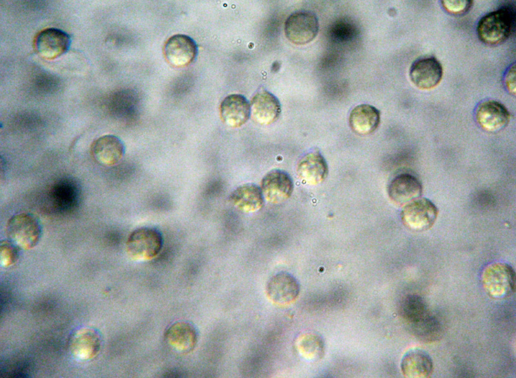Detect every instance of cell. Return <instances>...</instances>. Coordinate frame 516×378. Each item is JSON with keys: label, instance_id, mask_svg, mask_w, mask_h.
Wrapping results in <instances>:
<instances>
[{"label": "cell", "instance_id": "d6986e66", "mask_svg": "<svg viewBox=\"0 0 516 378\" xmlns=\"http://www.w3.org/2000/svg\"><path fill=\"white\" fill-rule=\"evenodd\" d=\"M297 172L299 177L305 183L317 185L323 182L327 176V164L319 151H312L300 159Z\"/></svg>", "mask_w": 516, "mask_h": 378}, {"label": "cell", "instance_id": "5b68a950", "mask_svg": "<svg viewBox=\"0 0 516 378\" xmlns=\"http://www.w3.org/2000/svg\"><path fill=\"white\" fill-rule=\"evenodd\" d=\"M317 16L310 11H297L290 14L284 25V32L288 40L293 44L302 45L309 43L319 32Z\"/></svg>", "mask_w": 516, "mask_h": 378}, {"label": "cell", "instance_id": "9c48e42d", "mask_svg": "<svg viewBox=\"0 0 516 378\" xmlns=\"http://www.w3.org/2000/svg\"><path fill=\"white\" fill-rule=\"evenodd\" d=\"M164 337L172 350L181 354H187L196 346L198 332L191 322L184 320L176 321L166 328Z\"/></svg>", "mask_w": 516, "mask_h": 378}, {"label": "cell", "instance_id": "484cf974", "mask_svg": "<svg viewBox=\"0 0 516 378\" xmlns=\"http://www.w3.org/2000/svg\"><path fill=\"white\" fill-rule=\"evenodd\" d=\"M443 8L451 14H462L471 7V0H444L441 1Z\"/></svg>", "mask_w": 516, "mask_h": 378}, {"label": "cell", "instance_id": "52a82bcc", "mask_svg": "<svg viewBox=\"0 0 516 378\" xmlns=\"http://www.w3.org/2000/svg\"><path fill=\"white\" fill-rule=\"evenodd\" d=\"M164 54L166 60L171 65L183 67L191 64L196 58L197 45L190 36L175 34L166 42Z\"/></svg>", "mask_w": 516, "mask_h": 378}, {"label": "cell", "instance_id": "ba28073f", "mask_svg": "<svg viewBox=\"0 0 516 378\" xmlns=\"http://www.w3.org/2000/svg\"><path fill=\"white\" fill-rule=\"evenodd\" d=\"M101 344V336L96 330L84 327L72 333L68 341V348L76 359L89 360L98 355Z\"/></svg>", "mask_w": 516, "mask_h": 378}, {"label": "cell", "instance_id": "3957f363", "mask_svg": "<svg viewBox=\"0 0 516 378\" xmlns=\"http://www.w3.org/2000/svg\"><path fill=\"white\" fill-rule=\"evenodd\" d=\"M6 234L19 249H30L39 243L42 227L38 219L30 213L13 215L7 222Z\"/></svg>", "mask_w": 516, "mask_h": 378}, {"label": "cell", "instance_id": "8992f818", "mask_svg": "<svg viewBox=\"0 0 516 378\" xmlns=\"http://www.w3.org/2000/svg\"><path fill=\"white\" fill-rule=\"evenodd\" d=\"M438 211L426 198H418L405 205L401 220L408 229L420 232L429 229L435 223Z\"/></svg>", "mask_w": 516, "mask_h": 378}, {"label": "cell", "instance_id": "e0dca14e", "mask_svg": "<svg viewBox=\"0 0 516 378\" xmlns=\"http://www.w3.org/2000/svg\"><path fill=\"white\" fill-rule=\"evenodd\" d=\"M220 116L228 126L240 127L250 116V104L242 95H229L220 104Z\"/></svg>", "mask_w": 516, "mask_h": 378}, {"label": "cell", "instance_id": "6da1fadb", "mask_svg": "<svg viewBox=\"0 0 516 378\" xmlns=\"http://www.w3.org/2000/svg\"><path fill=\"white\" fill-rule=\"evenodd\" d=\"M515 27V10L508 6L491 12L480 19L477 25L480 40L488 45H497L512 34Z\"/></svg>", "mask_w": 516, "mask_h": 378}, {"label": "cell", "instance_id": "30bf717a", "mask_svg": "<svg viewBox=\"0 0 516 378\" xmlns=\"http://www.w3.org/2000/svg\"><path fill=\"white\" fill-rule=\"evenodd\" d=\"M71 38L65 32L54 28H46L36 36L35 46L43 58L52 60L56 58L69 49Z\"/></svg>", "mask_w": 516, "mask_h": 378}, {"label": "cell", "instance_id": "44dd1931", "mask_svg": "<svg viewBox=\"0 0 516 378\" xmlns=\"http://www.w3.org/2000/svg\"><path fill=\"white\" fill-rule=\"evenodd\" d=\"M229 200L235 207L244 212L258 211L264 203L261 188L254 184L237 187L231 192Z\"/></svg>", "mask_w": 516, "mask_h": 378}, {"label": "cell", "instance_id": "4fadbf2b", "mask_svg": "<svg viewBox=\"0 0 516 378\" xmlns=\"http://www.w3.org/2000/svg\"><path fill=\"white\" fill-rule=\"evenodd\" d=\"M260 188L264 199L279 203L290 197L294 186L291 177L286 171L273 170L263 177Z\"/></svg>", "mask_w": 516, "mask_h": 378}, {"label": "cell", "instance_id": "d4e9b609", "mask_svg": "<svg viewBox=\"0 0 516 378\" xmlns=\"http://www.w3.org/2000/svg\"><path fill=\"white\" fill-rule=\"evenodd\" d=\"M19 247L12 241H3L0 245V262L4 267H8L17 262L19 256Z\"/></svg>", "mask_w": 516, "mask_h": 378}, {"label": "cell", "instance_id": "5bb4252c", "mask_svg": "<svg viewBox=\"0 0 516 378\" xmlns=\"http://www.w3.org/2000/svg\"><path fill=\"white\" fill-rule=\"evenodd\" d=\"M510 115L502 103L490 100L480 103L475 111V119L479 126L488 132H497L508 123Z\"/></svg>", "mask_w": 516, "mask_h": 378}, {"label": "cell", "instance_id": "2e32d148", "mask_svg": "<svg viewBox=\"0 0 516 378\" xmlns=\"http://www.w3.org/2000/svg\"><path fill=\"white\" fill-rule=\"evenodd\" d=\"M281 113V104L272 93L266 90L259 91L252 98L250 103V116L261 125L275 122Z\"/></svg>", "mask_w": 516, "mask_h": 378}, {"label": "cell", "instance_id": "ffe728a7", "mask_svg": "<svg viewBox=\"0 0 516 378\" xmlns=\"http://www.w3.org/2000/svg\"><path fill=\"white\" fill-rule=\"evenodd\" d=\"M379 123V111L369 104H363L355 107L349 116L350 128L355 133L361 135L373 133Z\"/></svg>", "mask_w": 516, "mask_h": 378}, {"label": "cell", "instance_id": "9a60e30c", "mask_svg": "<svg viewBox=\"0 0 516 378\" xmlns=\"http://www.w3.org/2000/svg\"><path fill=\"white\" fill-rule=\"evenodd\" d=\"M125 147L122 140L114 135H105L94 141L91 146V154L100 164L112 166L123 157Z\"/></svg>", "mask_w": 516, "mask_h": 378}, {"label": "cell", "instance_id": "277c9868", "mask_svg": "<svg viewBox=\"0 0 516 378\" xmlns=\"http://www.w3.org/2000/svg\"><path fill=\"white\" fill-rule=\"evenodd\" d=\"M484 289L495 299L510 296L515 291V274L511 266L496 262L487 265L481 276Z\"/></svg>", "mask_w": 516, "mask_h": 378}, {"label": "cell", "instance_id": "7c38bea8", "mask_svg": "<svg viewBox=\"0 0 516 378\" xmlns=\"http://www.w3.org/2000/svg\"><path fill=\"white\" fill-rule=\"evenodd\" d=\"M300 285L292 274L280 271L270 278L266 292L268 299L277 304H287L299 296Z\"/></svg>", "mask_w": 516, "mask_h": 378}, {"label": "cell", "instance_id": "7402d4cb", "mask_svg": "<svg viewBox=\"0 0 516 378\" xmlns=\"http://www.w3.org/2000/svg\"><path fill=\"white\" fill-rule=\"evenodd\" d=\"M401 370L405 377H428L433 371V362L426 352L413 349L407 352L402 357Z\"/></svg>", "mask_w": 516, "mask_h": 378}, {"label": "cell", "instance_id": "603a6c76", "mask_svg": "<svg viewBox=\"0 0 516 378\" xmlns=\"http://www.w3.org/2000/svg\"><path fill=\"white\" fill-rule=\"evenodd\" d=\"M431 311L422 297L417 294L405 296L400 304V313L408 326L427 316Z\"/></svg>", "mask_w": 516, "mask_h": 378}, {"label": "cell", "instance_id": "cb8c5ba5", "mask_svg": "<svg viewBox=\"0 0 516 378\" xmlns=\"http://www.w3.org/2000/svg\"><path fill=\"white\" fill-rule=\"evenodd\" d=\"M409 329L415 337L424 342L436 341L443 333L441 322L431 312Z\"/></svg>", "mask_w": 516, "mask_h": 378}, {"label": "cell", "instance_id": "4316f807", "mask_svg": "<svg viewBox=\"0 0 516 378\" xmlns=\"http://www.w3.org/2000/svg\"><path fill=\"white\" fill-rule=\"evenodd\" d=\"M515 65L512 66L505 76V85L510 93L515 96Z\"/></svg>", "mask_w": 516, "mask_h": 378}, {"label": "cell", "instance_id": "7a4b0ae2", "mask_svg": "<svg viewBox=\"0 0 516 378\" xmlns=\"http://www.w3.org/2000/svg\"><path fill=\"white\" fill-rule=\"evenodd\" d=\"M161 232L152 227H141L128 236L126 250L128 256L137 261H147L155 258L163 247Z\"/></svg>", "mask_w": 516, "mask_h": 378}, {"label": "cell", "instance_id": "ac0fdd59", "mask_svg": "<svg viewBox=\"0 0 516 378\" xmlns=\"http://www.w3.org/2000/svg\"><path fill=\"white\" fill-rule=\"evenodd\" d=\"M422 190V185L416 177L404 173L391 180L387 192L391 200L395 203L405 205L418 199L421 195Z\"/></svg>", "mask_w": 516, "mask_h": 378}, {"label": "cell", "instance_id": "8fae6325", "mask_svg": "<svg viewBox=\"0 0 516 378\" xmlns=\"http://www.w3.org/2000/svg\"><path fill=\"white\" fill-rule=\"evenodd\" d=\"M443 69L440 63L434 57L418 59L411 65L409 77L413 85L422 90L435 88L440 82Z\"/></svg>", "mask_w": 516, "mask_h": 378}]
</instances>
